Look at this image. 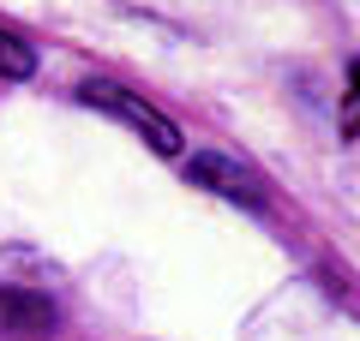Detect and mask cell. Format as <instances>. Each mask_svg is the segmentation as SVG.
Returning a JSON list of instances; mask_svg holds the SVG:
<instances>
[{"instance_id": "obj_3", "label": "cell", "mask_w": 360, "mask_h": 341, "mask_svg": "<svg viewBox=\"0 0 360 341\" xmlns=\"http://www.w3.org/2000/svg\"><path fill=\"white\" fill-rule=\"evenodd\" d=\"M0 335L6 341H49L54 335V305L30 288H0Z\"/></svg>"}, {"instance_id": "obj_1", "label": "cell", "mask_w": 360, "mask_h": 341, "mask_svg": "<svg viewBox=\"0 0 360 341\" xmlns=\"http://www.w3.org/2000/svg\"><path fill=\"white\" fill-rule=\"evenodd\" d=\"M78 96L90 102V108H103V114H115V120H127L132 132H139L144 144H150L156 156H180V126L168 120L162 108H150L144 96H132V90H120V84H108V78H90Z\"/></svg>"}, {"instance_id": "obj_5", "label": "cell", "mask_w": 360, "mask_h": 341, "mask_svg": "<svg viewBox=\"0 0 360 341\" xmlns=\"http://www.w3.org/2000/svg\"><path fill=\"white\" fill-rule=\"evenodd\" d=\"M348 90H354V96H360V60L348 66Z\"/></svg>"}, {"instance_id": "obj_4", "label": "cell", "mask_w": 360, "mask_h": 341, "mask_svg": "<svg viewBox=\"0 0 360 341\" xmlns=\"http://www.w3.org/2000/svg\"><path fill=\"white\" fill-rule=\"evenodd\" d=\"M30 72H37V54H30L18 36L0 30V78H30Z\"/></svg>"}, {"instance_id": "obj_2", "label": "cell", "mask_w": 360, "mask_h": 341, "mask_svg": "<svg viewBox=\"0 0 360 341\" xmlns=\"http://www.w3.org/2000/svg\"><path fill=\"white\" fill-rule=\"evenodd\" d=\"M186 180H193V186H205V192H217V198H229V203L264 210V186H258L240 162H229V156H217V150L193 156V162H186Z\"/></svg>"}]
</instances>
